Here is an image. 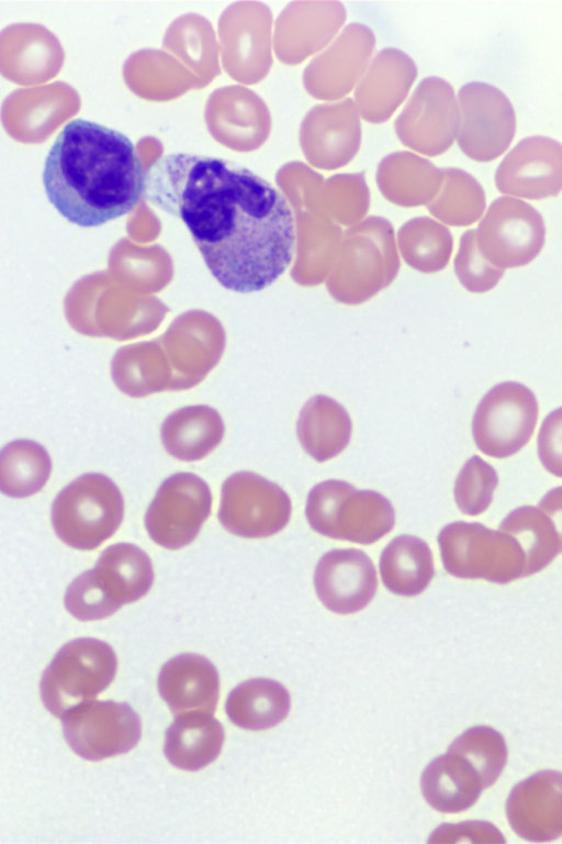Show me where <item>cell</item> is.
<instances>
[{"label":"cell","instance_id":"cell-22","mask_svg":"<svg viewBox=\"0 0 562 844\" xmlns=\"http://www.w3.org/2000/svg\"><path fill=\"white\" fill-rule=\"evenodd\" d=\"M420 789L435 810L457 813L471 808L485 788L477 771L465 758L447 751L427 765L422 774Z\"/></svg>","mask_w":562,"mask_h":844},{"label":"cell","instance_id":"cell-8","mask_svg":"<svg viewBox=\"0 0 562 844\" xmlns=\"http://www.w3.org/2000/svg\"><path fill=\"white\" fill-rule=\"evenodd\" d=\"M442 565L461 579L508 584L525 577V554L515 537L477 522L458 521L438 535Z\"/></svg>","mask_w":562,"mask_h":844},{"label":"cell","instance_id":"cell-26","mask_svg":"<svg viewBox=\"0 0 562 844\" xmlns=\"http://www.w3.org/2000/svg\"><path fill=\"white\" fill-rule=\"evenodd\" d=\"M501 531L516 538L525 558V577L547 567L561 552L559 525L540 508L522 506L512 511L501 523Z\"/></svg>","mask_w":562,"mask_h":844},{"label":"cell","instance_id":"cell-32","mask_svg":"<svg viewBox=\"0 0 562 844\" xmlns=\"http://www.w3.org/2000/svg\"><path fill=\"white\" fill-rule=\"evenodd\" d=\"M448 751L461 755L475 768L484 788L496 782L507 762V746L503 735L484 725L463 732Z\"/></svg>","mask_w":562,"mask_h":844},{"label":"cell","instance_id":"cell-15","mask_svg":"<svg viewBox=\"0 0 562 844\" xmlns=\"http://www.w3.org/2000/svg\"><path fill=\"white\" fill-rule=\"evenodd\" d=\"M459 107L452 86L439 77L423 79L395 120L403 145L434 157L447 152L457 137Z\"/></svg>","mask_w":562,"mask_h":844},{"label":"cell","instance_id":"cell-36","mask_svg":"<svg viewBox=\"0 0 562 844\" xmlns=\"http://www.w3.org/2000/svg\"><path fill=\"white\" fill-rule=\"evenodd\" d=\"M504 843L502 833L491 823L469 821L460 824H442L434 831L430 843Z\"/></svg>","mask_w":562,"mask_h":844},{"label":"cell","instance_id":"cell-27","mask_svg":"<svg viewBox=\"0 0 562 844\" xmlns=\"http://www.w3.org/2000/svg\"><path fill=\"white\" fill-rule=\"evenodd\" d=\"M351 431V420L345 408L323 397L311 402L300 423L302 445L319 463L340 454L349 444Z\"/></svg>","mask_w":562,"mask_h":844},{"label":"cell","instance_id":"cell-4","mask_svg":"<svg viewBox=\"0 0 562 844\" xmlns=\"http://www.w3.org/2000/svg\"><path fill=\"white\" fill-rule=\"evenodd\" d=\"M305 515L318 534L362 545L375 543L395 524L394 508L384 496L372 490H358L337 479L312 488Z\"/></svg>","mask_w":562,"mask_h":844},{"label":"cell","instance_id":"cell-17","mask_svg":"<svg viewBox=\"0 0 562 844\" xmlns=\"http://www.w3.org/2000/svg\"><path fill=\"white\" fill-rule=\"evenodd\" d=\"M314 587L321 602L331 612L356 613L364 609L376 592V570L363 551L331 549L316 565Z\"/></svg>","mask_w":562,"mask_h":844},{"label":"cell","instance_id":"cell-30","mask_svg":"<svg viewBox=\"0 0 562 844\" xmlns=\"http://www.w3.org/2000/svg\"><path fill=\"white\" fill-rule=\"evenodd\" d=\"M375 46L372 30L361 23L348 25L327 58V93L347 95L366 71Z\"/></svg>","mask_w":562,"mask_h":844},{"label":"cell","instance_id":"cell-28","mask_svg":"<svg viewBox=\"0 0 562 844\" xmlns=\"http://www.w3.org/2000/svg\"><path fill=\"white\" fill-rule=\"evenodd\" d=\"M400 253L413 269L438 273L449 263L453 238L447 226L428 216L408 220L397 232Z\"/></svg>","mask_w":562,"mask_h":844},{"label":"cell","instance_id":"cell-18","mask_svg":"<svg viewBox=\"0 0 562 844\" xmlns=\"http://www.w3.org/2000/svg\"><path fill=\"white\" fill-rule=\"evenodd\" d=\"M513 831L529 842L543 843L562 834V776L542 770L517 784L506 801Z\"/></svg>","mask_w":562,"mask_h":844},{"label":"cell","instance_id":"cell-7","mask_svg":"<svg viewBox=\"0 0 562 844\" xmlns=\"http://www.w3.org/2000/svg\"><path fill=\"white\" fill-rule=\"evenodd\" d=\"M116 669L117 658L108 643L93 637L70 641L42 675V702L53 715L61 719L105 690Z\"/></svg>","mask_w":562,"mask_h":844},{"label":"cell","instance_id":"cell-2","mask_svg":"<svg viewBox=\"0 0 562 844\" xmlns=\"http://www.w3.org/2000/svg\"><path fill=\"white\" fill-rule=\"evenodd\" d=\"M142 160L123 133L83 119L68 122L45 159L43 186L69 222L95 227L130 213L145 190Z\"/></svg>","mask_w":562,"mask_h":844},{"label":"cell","instance_id":"cell-25","mask_svg":"<svg viewBox=\"0 0 562 844\" xmlns=\"http://www.w3.org/2000/svg\"><path fill=\"white\" fill-rule=\"evenodd\" d=\"M379 567L386 589L403 597L422 593L435 575L429 546L413 535L393 538L383 549Z\"/></svg>","mask_w":562,"mask_h":844},{"label":"cell","instance_id":"cell-37","mask_svg":"<svg viewBox=\"0 0 562 844\" xmlns=\"http://www.w3.org/2000/svg\"><path fill=\"white\" fill-rule=\"evenodd\" d=\"M561 409L549 413L543 421L538 435V454L544 468L555 475L562 476L561 460Z\"/></svg>","mask_w":562,"mask_h":844},{"label":"cell","instance_id":"cell-9","mask_svg":"<svg viewBox=\"0 0 562 844\" xmlns=\"http://www.w3.org/2000/svg\"><path fill=\"white\" fill-rule=\"evenodd\" d=\"M538 401L525 385L505 381L494 386L477 404L472 434L485 455L506 458L531 438L538 420Z\"/></svg>","mask_w":562,"mask_h":844},{"label":"cell","instance_id":"cell-16","mask_svg":"<svg viewBox=\"0 0 562 844\" xmlns=\"http://www.w3.org/2000/svg\"><path fill=\"white\" fill-rule=\"evenodd\" d=\"M495 185L513 198L540 200L558 196L562 188V146L546 136L521 140L502 160Z\"/></svg>","mask_w":562,"mask_h":844},{"label":"cell","instance_id":"cell-1","mask_svg":"<svg viewBox=\"0 0 562 844\" xmlns=\"http://www.w3.org/2000/svg\"><path fill=\"white\" fill-rule=\"evenodd\" d=\"M144 196L184 223L207 269L228 290L260 291L292 262L295 224L285 197L240 164L170 153L149 167Z\"/></svg>","mask_w":562,"mask_h":844},{"label":"cell","instance_id":"cell-35","mask_svg":"<svg viewBox=\"0 0 562 844\" xmlns=\"http://www.w3.org/2000/svg\"><path fill=\"white\" fill-rule=\"evenodd\" d=\"M220 437L217 427L207 430L205 423H188L181 426L167 424L164 444L173 457L192 462L205 457L216 446Z\"/></svg>","mask_w":562,"mask_h":844},{"label":"cell","instance_id":"cell-11","mask_svg":"<svg viewBox=\"0 0 562 844\" xmlns=\"http://www.w3.org/2000/svg\"><path fill=\"white\" fill-rule=\"evenodd\" d=\"M292 503L277 484L251 471H238L222 486L218 520L229 533L246 537H268L282 531L290 521Z\"/></svg>","mask_w":562,"mask_h":844},{"label":"cell","instance_id":"cell-23","mask_svg":"<svg viewBox=\"0 0 562 844\" xmlns=\"http://www.w3.org/2000/svg\"><path fill=\"white\" fill-rule=\"evenodd\" d=\"M224 736V729L213 714L176 717L166 731L164 753L175 767L196 771L217 758Z\"/></svg>","mask_w":562,"mask_h":844},{"label":"cell","instance_id":"cell-6","mask_svg":"<svg viewBox=\"0 0 562 844\" xmlns=\"http://www.w3.org/2000/svg\"><path fill=\"white\" fill-rule=\"evenodd\" d=\"M401 262L395 233L389 220L369 216L350 227L331 289L347 304H361L389 287Z\"/></svg>","mask_w":562,"mask_h":844},{"label":"cell","instance_id":"cell-13","mask_svg":"<svg viewBox=\"0 0 562 844\" xmlns=\"http://www.w3.org/2000/svg\"><path fill=\"white\" fill-rule=\"evenodd\" d=\"M460 149L476 162H491L509 147L516 131L515 110L496 87L473 81L458 93Z\"/></svg>","mask_w":562,"mask_h":844},{"label":"cell","instance_id":"cell-3","mask_svg":"<svg viewBox=\"0 0 562 844\" xmlns=\"http://www.w3.org/2000/svg\"><path fill=\"white\" fill-rule=\"evenodd\" d=\"M153 582L149 556L134 544L117 543L100 554L92 569L70 582L64 603L77 620H102L143 598Z\"/></svg>","mask_w":562,"mask_h":844},{"label":"cell","instance_id":"cell-31","mask_svg":"<svg viewBox=\"0 0 562 844\" xmlns=\"http://www.w3.org/2000/svg\"><path fill=\"white\" fill-rule=\"evenodd\" d=\"M46 452L29 443L10 445L0 452V492L14 499L41 491L52 474Z\"/></svg>","mask_w":562,"mask_h":844},{"label":"cell","instance_id":"cell-19","mask_svg":"<svg viewBox=\"0 0 562 844\" xmlns=\"http://www.w3.org/2000/svg\"><path fill=\"white\" fill-rule=\"evenodd\" d=\"M417 77L414 60L397 48H383L370 62L355 91V106L370 123L387 121Z\"/></svg>","mask_w":562,"mask_h":844},{"label":"cell","instance_id":"cell-33","mask_svg":"<svg viewBox=\"0 0 562 844\" xmlns=\"http://www.w3.org/2000/svg\"><path fill=\"white\" fill-rule=\"evenodd\" d=\"M497 484L496 470L481 457H471L454 484V500L460 511L470 517L483 513L493 500Z\"/></svg>","mask_w":562,"mask_h":844},{"label":"cell","instance_id":"cell-5","mask_svg":"<svg viewBox=\"0 0 562 844\" xmlns=\"http://www.w3.org/2000/svg\"><path fill=\"white\" fill-rule=\"evenodd\" d=\"M124 517V499L112 479L90 473L77 477L56 496L52 525L71 548L91 551L110 538Z\"/></svg>","mask_w":562,"mask_h":844},{"label":"cell","instance_id":"cell-34","mask_svg":"<svg viewBox=\"0 0 562 844\" xmlns=\"http://www.w3.org/2000/svg\"><path fill=\"white\" fill-rule=\"evenodd\" d=\"M504 271L481 255L474 230H468L461 235L454 258V273L468 291L483 293L492 290L504 276Z\"/></svg>","mask_w":562,"mask_h":844},{"label":"cell","instance_id":"cell-24","mask_svg":"<svg viewBox=\"0 0 562 844\" xmlns=\"http://www.w3.org/2000/svg\"><path fill=\"white\" fill-rule=\"evenodd\" d=\"M289 691L278 681L255 678L235 687L227 697L225 710L237 726L260 731L281 723L289 714Z\"/></svg>","mask_w":562,"mask_h":844},{"label":"cell","instance_id":"cell-10","mask_svg":"<svg viewBox=\"0 0 562 844\" xmlns=\"http://www.w3.org/2000/svg\"><path fill=\"white\" fill-rule=\"evenodd\" d=\"M481 255L501 269L531 263L541 252L546 226L529 203L513 197L495 199L475 231Z\"/></svg>","mask_w":562,"mask_h":844},{"label":"cell","instance_id":"cell-14","mask_svg":"<svg viewBox=\"0 0 562 844\" xmlns=\"http://www.w3.org/2000/svg\"><path fill=\"white\" fill-rule=\"evenodd\" d=\"M60 720L70 748L91 762L125 754L137 745L142 736L140 719L125 702L93 699Z\"/></svg>","mask_w":562,"mask_h":844},{"label":"cell","instance_id":"cell-20","mask_svg":"<svg viewBox=\"0 0 562 844\" xmlns=\"http://www.w3.org/2000/svg\"><path fill=\"white\" fill-rule=\"evenodd\" d=\"M158 690L175 717L213 714L220 696V677L204 656L180 654L160 669Z\"/></svg>","mask_w":562,"mask_h":844},{"label":"cell","instance_id":"cell-21","mask_svg":"<svg viewBox=\"0 0 562 844\" xmlns=\"http://www.w3.org/2000/svg\"><path fill=\"white\" fill-rule=\"evenodd\" d=\"M376 185L390 202L405 208L427 206L438 193L442 169L411 152H396L379 164Z\"/></svg>","mask_w":562,"mask_h":844},{"label":"cell","instance_id":"cell-38","mask_svg":"<svg viewBox=\"0 0 562 844\" xmlns=\"http://www.w3.org/2000/svg\"><path fill=\"white\" fill-rule=\"evenodd\" d=\"M538 508L554 517L561 512V489L551 490L539 503Z\"/></svg>","mask_w":562,"mask_h":844},{"label":"cell","instance_id":"cell-29","mask_svg":"<svg viewBox=\"0 0 562 844\" xmlns=\"http://www.w3.org/2000/svg\"><path fill=\"white\" fill-rule=\"evenodd\" d=\"M442 174L438 193L426 206L430 214L450 226H469L481 220L486 198L480 182L459 168H443Z\"/></svg>","mask_w":562,"mask_h":844},{"label":"cell","instance_id":"cell-12","mask_svg":"<svg viewBox=\"0 0 562 844\" xmlns=\"http://www.w3.org/2000/svg\"><path fill=\"white\" fill-rule=\"evenodd\" d=\"M212 509L207 484L192 473H177L159 486L145 514L149 537L167 549H179L198 536Z\"/></svg>","mask_w":562,"mask_h":844}]
</instances>
